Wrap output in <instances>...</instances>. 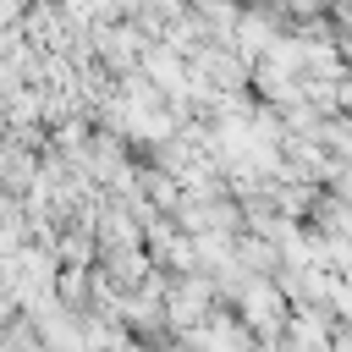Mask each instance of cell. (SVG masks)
I'll return each mask as SVG.
<instances>
[{
	"label": "cell",
	"instance_id": "6da1fadb",
	"mask_svg": "<svg viewBox=\"0 0 352 352\" xmlns=\"http://www.w3.org/2000/svg\"><path fill=\"white\" fill-rule=\"evenodd\" d=\"M242 302H248V324H264V330L280 324V292H275V286L248 280V286H242Z\"/></svg>",
	"mask_w": 352,
	"mask_h": 352
},
{
	"label": "cell",
	"instance_id": "7a4b0ae2",
	"mask_svg": "<svg viewBox=\"0 0 352 352\" xmlns=\"http://www.w3.org/2000/svg\"><path fill=\"white\" fill-rule=\"evenodd\" d=\"M110 352H143V346H126V341H121V346H110Z\"/></svg>",
	"mask_w": 352,
	"mask_h": 352
}]
</instances>
